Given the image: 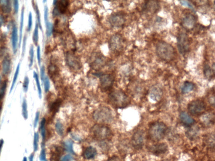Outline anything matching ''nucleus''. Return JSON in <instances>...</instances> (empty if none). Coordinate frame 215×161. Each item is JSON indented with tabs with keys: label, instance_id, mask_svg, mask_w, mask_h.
Instances as JSON below:
<instances>
[{
	"label": "nucleus",
	"instance_id": "40",
	"mask_svg": "<svg viewBox=\"0 0 215 161\" xmlns=\"http://www.w3.org/2000/svg\"><path fill=\"white\" fill-rule=\"evenodd\" d=\"M34 47L32 45L31 46L30 50V64H29V67L31 68L32 66L33 63V60H34Z\"/></svg>",
	"mask_w": 215,
	"mask_h": 161
},
{
	"label": "nucleus",
	"instance_id": "10",
	"mask_svg": "<svg viewBox=\"0 0 215 161\" xmlns=\"http://www.w3.org/2000/svg\"><path fill=\"white\" fill-rule=\"evenodd\" d=\"M65 60L67 65L73 70H80L82 67L80 60L74 53L71 52L67 53L65 56Z\"/></svg>",
	"mask_w": 215,
	"mask_h": 161
},
{
	"label": "nucleus",
	"instance_id": "60",
	"mask_svg": "<svg viewBox=\"0 0 215 161\" xmlns=\"http://www.w3.org/2000/svg\"><path fill=\"white\" fill-rule=\"evenodd\" d=\"M1 77L0 76V84H1Z\"/></svg>",
	"mask_w": 215,
	"mask_h": 161
},
{
	"label": "nucleus",
	"instance_id": "50",
	"mask_svg": "<svg viewBox=\"0 0 215 161\" xmlns=\"http://www.w3.org/2000/svg\"><path fill=\"white\" fill-rule=\"evenodd\" d=\"M72 160V157L70 155H67L63 156L60 161H71Z\"/></svg>",
	"mask_w": 215,
	"mask_h": 161
},
{
	"label": "nucleus",
	"instance_id": "44",
	"mask_svg": "<svg viewBox=\"0 0 215 161\" xmlns=\"http://www.w3.org/2000/svg\"><path fill=\"white\" fill-rule=\"evenodd\" d=\"M32 16L31 12H30L29 14V18H28V25L27 30L28 31H30L31 30L32 27Z\"/></svg>",
	"mask_w": 215,
	"mask_h": 161
},
{
	"label": "nucleus",
	"instance_id": "59",
	"mask_svg": "<svg viewBox=\"0 0 215 161\" xmlns=\"http://www.w3.org/2000/svg\"><path fill=\"white\" fill-rule=\"evenodd\" d=\"M57 1H54L53 2V5H55V4H56V3H57Z\"/></svg>",
	"mask_w": 215,
	"mask_h": 161
},
{
	"label": "nucleus",
	"instance_id": "5",
	"mask_svg": "<svg viewBox=\"0 0 215 161\" xmlns=\"http://www.w3.org/2000/svg\"><path fill=\"white\" fill-rule=\"evenodd\" d=\"M91 133L97 139L100 140L109 139L112 135L110 128L104 125H95L91 129Z\"/></svg>",
	"mask_w": 215,
	"mask_h": 161
},
{
	"label": "nucleus",
	"instance_id": "20",
	"mask_svg": "<svg viewBox=\"0 0 215 161\" xmlns=\"http://www.w3.org/2000/svg\"><path fill=\"white\" fill-rule=\"evenodd\" d=\"M97 154L96 149L92 147H88L83 153V156L86 160L93 159Z\"/></svg>",
	"mask_w": 215,
	"mask_h": 161
},
{
	"label": "nucleus",
	"instance_id": "58",
	"mask_svg": "<svg viewBox=\"0 0 215 161\" xmlns=\"http://www.w3.org/2000/svg\"><path fill=\"white\" fill-rule=\"evenodd\" d=\"M23 161H27V157H25V156H24V157L23 158Z\"/></svg>",
	"mask_w": 215,
	"mask_h": 161
},
{
	"label": "nucleus",
	"instance_id": "17",
	"mask_svg": "<svg viewBox=\"0 0 215 161\" xmlns=\"http://www.w3.org/2000/svg\"><path fill=\"white\" fill-rule=\"evenodd\" d=\"M160 8V5L157 1H147L143 6V10L147 12L154 13Z\"/></svg>",
	"mask_w": 215,
	"mask_h": 161
},
{
	"label": "nucleus",
	"instance_id": "6",
	"mask_svg": "<svg viewBox=\"0 0 215 161\" xmlns=\"http://www.w3.org/2000/svg\"><path fill=\"white\" fill-rule=\"evenodd\" d=\"M106 58L102 54L94 53L92 55L90 59V66L91 68L96 71L102 69L106 65Z\"/></svg>",
	"mask_w": 215,
	"mask_h": 161
},
{
	"label": "nucleus",
	"instance_id": "39",
	"mask_svg": "<svg viewBox=\"0 0 215 161\" xmlns=\"http://www.w3.org/2000/svg\"><path fill=\"white\" fill-rule=\"evenodd\" d=\"M39 134L38 133H35L34 134V142H33V146H34V152H36L38 151V147Z\"/></svg>",
	"mask_w": 215,
	"mask_h": 161
},
{
	"label": "nucleus",
	"instance_id": "31",
	"mask_svg": "<svg viewBox=\"0 0 215 161\" xmlns=\"http://www.w3.org/2000/svg\"><path fill=\"white\" fill-rule=\"evenodd\" d=\"M20 67V64L19 63V64H18V65H17V67H16L15 72V75H14V78H13V81H12V84H11V92L12 91V90H13V88H14L15 84L16 82V80H17L18 74H19Z\"/></svg>",
	"mask_w": 215,
	"mask_h": 161
},
{
	"label": "nucleus",
	"instance_id": "42",
	"mask_svg": "<svg viewBox=\"0 0 215 161\" xmlns=\"http://www.w3.org/2000/svg\"><path fill=\"white\" fill-rule=\"evenodd\" d=\"M35 7L36 15H37V19H38V24L39 27L40 28V29H41V30H42V26H41V21H40V14L39 10L38 5H37V4H36V5H35Z\"/></svg>",
	"mask_w": 215,
	"mask_h": 161
},
{
	"label": "nucleus",
	"instance_id": "19",
	"mask_svg": "<svg viewBox=\"0 0 215 161\" xmlns=\"http://www.w3.org/2000/svg\"><path fill=\"white\" fill-rule=\"evenodd\" d=\"M150 96L152 100L155 101L160 100L163 95V91L160 87H153L151 88L149 93Z\"/></svg>",
	"mask_w": 215,
	"mask_h": 161
},
{
	"label": "nucleus",
	"instance_id": "29",
	"mask_svg": "<svg viewBox=\"0 0 215 161\" xmlns=\"http://www.w3.org/2000/svg\"><path fill=\"white\" fill-rule=\"evenodd\" d=\"M33 77L36 80V85H37L39 97L40 98H41V97H42V90H41V86H40V83L39 80L38 76V74L36 73V72H33Z\"/></svg>",
	"mask_w": 215,
	"mask_h": 161
},
{
	"label": "nucleus",
	"instance_id": "8",
	"mask_svg": "<svg viewBox=\"0 0 215 161\" xmlns=\"http://www.w3.org/2000/svg\"><path fill=\"white\" fill-rule=\"evenodd\" d=\"M110 50L115 53H119L123 49L124 40L122 36L119 34L113 35L109 40Z\"/></svg>",
	"mask_w": 215,
	"mask_h": 161
},
{
	"label": "nucleus",
	"instance_id": "54",
	"mask_svg": "<svg viewBox=\"0 0 215 161\" xmlns=\"http://www.w3.org/2000/svg\"><path fill=\"white\" fill-rule=\"evenodd\" d=\"M4 17L3 16H0V28L1 27L2 25L4 23Z\"/></svg>",
	"mask_w": 215,
	"mask_h": 161
},
{
	"label": "nucleus",
	"instance_id": "57",
	"mask_svg": "<svg viewBox=\"0 0 215 161\" xmlns=\"http://www.w3.org/2000/svg\"><path fill=\"white\" fill-rule=\"evenodd\" d=\"M34 155L33 154H32L29 157V161H33Z\"/></svg>",
	"mask_w": 215,
	"mask_h": 161
},
{
	"label": "nucleus",
	"instance_id": "56",
	"mask_svg": "<svg viewBox=\"0 0 215 161\" xmlns=\"http://www.w3.org/2000/svg\"><path fill=\"white\" fill-rule=\"evenodd\" d=\"M3 143H4V141L3 139L0 140V153H1V150L3 146Z\"/></svg>",
	"mask_w": 215,
	"mask_h": 161
},
{
	"label": "nucleus",
	"instance_id": "25",
	"mask_svg": "<svg viewBox=\"0 0 215 161\" xmlns=\"http://www.w3.org/2000/svg\"><path fill=\"white\" fill-rule=\"evenodd\" d=\"M2 73L6 75L9 73L10 69V61L8 58H5L2 63Z\"/></svg>",
	"mask_w": 215,
	"mask_h": 161
},
{
	"label": "nucleus",
	"instance_id": "61",
	"mask_svg": "<svg viewBox=\"0 0 215 161\" xmlns=\"http://www.w3.org/2000/svg\"><path fill=\"white\" fill-rule=\"evenodd\" d=\"M1 107H0V112H1Z\"/></svg>",
	"mask_w": 215,
	"mask_h": 161
},
{
	"label": "nucleus",
	"instance_id": "38",
	"mask_svg": "<svg viewBox=\"0 0 215 161\" xmlns=\"http://www.w3.org/2000/svg\"><path fill=\"white\" fill-rule=\"evenodd\" d=\"M7 81L5 80L3 82L1 89H0V100L2 99L5 95V91L7 87Z\"/></svg>",
	"mask_w": 215,
	"mask_h": 161
},
{
	"label": "nucleus",
	"instance_id": "34",
	"mask_svg": "<svg viewBox=\"0 0 215 161\" xmlns=\"http://www.w3.org/2000/svg\"><path fill=\"white\" fill-rule=\"evenodd\" d=\"M38 23H36L33 35V42L36 45L38 44Z\"/></svg>",
	"mask_w": 215,
	"mask_h": 161
},
{
	"label": "nucleus",
	"instance_id": "35",
	"mask_svg": "<svg viewBox=\"0 0 215 161\" xmlns=\"http://www.w3.org/2000/svg\"><path fill=\"white\" fill-rule=\"evenodd\" d=\"M46 120L45 118H43L41 120V123H40V132H41V135L43 138V140L44 141L45 139L46 136V131H45V124H46Z\"/></svg>",
	"mask_w": 215,
	"mask_h": 161
},
{
	"label": "nucleus",
	"instance_id": "30",
	"mask_svg": "<svg viewBox=\"0 0 215 161\" xmlns=\"http://www.w3.org/2000/svg\"><path fill=\"white\" fill-rule=\"evenodd\" d=\"M55 128L57 133L60 136L63 135L64 128H63V124L61 122L59 121H57V123L55 124Z\"/></svg>",
	"mask_w": 215,
	"mask_h": 161
},
{
	"label": "nucleus",
	"instance_id": "49",
	"mask_svg": "<svg viewBox=\"0 0 215 161\" xmlns=\"http://www.w3.org/2000/svg\"><path fill=\"white\" fill-rule=\"evenodd\" d=\"M13 4H14V9L15 13L17 14L18 13V8H19V4H18V1L15 0L13 1Z\"/></svg>",
	"mask_w": 215,
	"mask_h": 161
},
{
	"label": "nucleus",
	"instance_id": "9",
	"mask_svg": "<svg viewBox=\"0 0 215 161\" xmlns=\"http://www.w3.org/2000/svg\"><path fill=\"white\" fill-rule=\"evenodd\" d=\"M189 45L188 35L184 32L179 34L177 37V48L179 53L184 55L188 52Z\"/></svg>",
	"mask_w": 215,
	"mask_h": 161
},
{
	"label": "nucleus",
	"instance_id": "52",
	"mask_svg": "<svg viewBox=\"0 0 215 161\" xmlns=\"http://www.w3.org/2000/svg\"><path fill=\"white\" fill-rule=\"evenodd\" d=\"M45 69L44 66H43L41 67V69H40V76H41V80L43 81L44 80V77H45Z\"/></svg>",
	"mask_w": 215,
	"mask_h": 161
},
{
	"label": "nucleus",
	"instance_id": "43",
	"mask_svg": "<svg viewBox=\"0 0 215 161\" xmlns=\"http://www.w3.org/2000/svg\"><path fill=\"white\" fill-rule=\"evenodd\" d=\"M29 79L28 76H26L24 78V81L23 83V88L24 92H27L29 87Z\"/></svg>",
	"mask_w": 215,
	"mask_h": 161
},
{
	"label": "nucleus",
	"instance_id": "22",
	"mask_svg": "<svg viewBox=\"0 0 215 161\" xmlns=\"http://www.w3.org/2000/svg\"><path fill=\"white\" fill-rule=\"evenodd\" d=\"M203 72L206 78L208 80H211L214 75V69H212L208 64L206 63L203 68Z\"/></svg>",
	"mask_w": 215,
	"mask_h": 161
},
{
	"label": "nucleus",
	"instance_id": "41",
	"mask_svg": "<svg viewBox=\"0 0 215 161\" xmlns=\"http://www.w3.org/2000/svg\"><path fill=\"white\" fill-rule=\"evenodd\" d=\"M43 81L44 84V88L45 92H47L48 91L50 87V82L49 79L47 76H45Z\"/></svg>",
	"mask_w": 215,
	"mask_h": 161
},
{
	"label": "nucleus",
	"instance_id": "16",
	"mask_svg": "<svg viewBox=\"0 0 215 161\" xmlns=\"http://www.w3.org/2000/svg\"><path fill=\"white\" fill-rule=\"evenodd\" d=\"M168 147L165 143H158L150 147L149 150L155 155H159L165 154L168 151Z\"/></svg>",
	"mask_w": 215,
	"mask_h": 161
},
{
	"label": "nucleus",
	"instance_id": "51",
	"mask_svg": "<svg viewBox=\"0 0 215 161\" xmlns=\"http://www.w3.org/2000/svg\"><path fill=\"white\" fill-rule=\"evenodd\" d=\"M40 117V112H37L36 113V118H35V121H34V126L35 128H36L37 127V125H38V122L39 119Z\"/></svg>",
	"mask_w": 215,
	"mask_h": 161
},
{
	"label": "nucleus",
	"instance_id": "28",
	"mask_svg": "<svg viewBox=\"0 0 215 161\" xmlns=\"http://www.w3.org/2000/svg\"><path fill=\"white\" fill-rule=\"evenodd\" d=\"M73 142L70 139L67 140L64 142V146L65 149L68 152H70L72 154H75L73 150Z\"/></svg>",
	"mask_w": 215,
	"mask_h": 161
},
{
	"label": "nucleus",
	"instance_id": "37",
	"mask_svg": "<svg viewBox=\"0 0 215 161\" xmlns=\"http://www.w3.org/2000/svg\"><path fill=\"white\" fill-rule=\"evenodd\" d=\"M46 35L47 37H50L52 35L53 29V25L51 23L48 22L46 24Z\"/></svg>",
	"mask_w": 215,
	"mask_h": 161
},
{
	"label": "nucleus",
	"instance_id": "21",
	"mask_svg": "<svg viewBox=\"0 0 215 161\" xmlns=\"http://www.w3.org/2000/svg\"><path fill=\"white\" fill-rule=\"evenodd\" d=\"M11 40H12V45L13 52L15 54L16 52L17 42H18V32H17V27L15 25H14L13 26V29H12Z\"/></svg>",
	"mask_w": 215,
	"mask_h": 161
},
{
	"label": "nucleus",
	"instance_id": "4",
	"mask_svg": "<svg viewBox=\"0 0 215 161\" xmlns=\"http://www.w3.org/2000/svg\"><path fill=\"white\" fill-rule=\"evenodd\" d=\"M94 120L100 124H110L113 119L111 110L109 107L103 106L99 107L93 113Z\"/></svg>",
	"mask_w": 215,
	"mask_h": 161
},
{
	"label": "nucleus",
	"instance_id": "18",
	"mask_svg": "<svg viewBox=\"0 0 215 161\" xmlns=\"http://www.w3.org/2000/svg\"><path fill=\"white\" fill-rule=\"evenodd\" d=\"M179 118L181 123L185 126H192L195 123V120L185 112H181Z\"/></svg>",
	"mask_w": 215,
	"mask_h": 161
},
{
	"label": "nucleus",
	"instance_id": "27",
	"mask_svg": "<svg viewBox=\"0 0 215 161\" xmlns=\"http://www.w3.org/2000/svg\"><path fill=\"white\" fill-rule=\"evenodd\" d=\"M24 8L23 7L21 12V19L20 22V39H19V45L20 46L22 39V30L24 25Z\"/></svg>",
	"mask_w": 215,
	"mask_h": 161
},
{
	"label": "nucleus",
	"instance_id": "47",
	"mask_svg": "<svg viewBox=\"0 0 215 161\" xmlns=\"http://www.w3.org/2000/svg\"><path fill=\"white\" fill-rule=\"evenodd\" d=\"M37 59H38V63L39 65H40L41 63V55H40V48L39 46L38 47L37 50Z\"/></svg>",
	"mask_w": 215,
	"mask_h": 161
},
{
	"label": "nucleus",
	"instance_id": "23",
	"mask_svg": "<svg viewBox=\"0 0 215 161\" xmlns=\"http://www.w3.org/2000/svg\"><path fill=\"white\" fill-rule=\"evenodd\" d=\"M195 87L194 83L192 82L186 81L184 82L181 87V92L183 94H187L194 89Z\"/></svg>",
	"mask_w": 215,
	"mask_h": 161
},
{
	"label": "nucleus",
	"instance_id": "24",
	"mask_svg": "<svg viewBox=\"0 0 215 161\" xmlns=\"http://www.w3.org/2000/svg\"><path fill=\"white\" fill-rule=\"evenodd\" d=\"M0 4L1 5L2 10L3 13L8 14L11 11L10 1L8 0H1Z\"/></svg>",
	"mask_w": 215,
	"mask_h": 161
},
{
	"label": "nucleus",
	"instance_id": "46",
	"mask_svg": "<svg viewBox=\"0 0 215 161\" xmlns=\"http://www.w3.org/2000/svg\"><path fill=\"white\" fill-rule=\"evenodd\" d=\"M40 160L41 161H46V150H45L44 147L42 148L41 152H40Z\"/></svg>",
	"mask_w": 215,
	"mask_h": 161
},
{
	"label": "nucleus",
	"instance_id": "2",
	"mask_svg": "<svg viewBox=\"0 0 215 161\" xmlns=\"http://www.w3.org/2000/svg\"><path fill=\"white\" fill-rule=\"evenodd\" d=\"M108 100L109 103L113 107L117 108H125L130 103L129 97L120 90H115L112 91L109 95Z\"/></svg>",
	"mask_w": 215,
	"mask_h": 161
},
{
	"label": "nucleus",
	"instance_id": "14",
	"mask_svg": "<svg viewBox=\"0 0 215 161\" xmlns=\"http://www.w3.org/2000/svg\"><path fill=\"white\" fill-rule=\"evenodd\" d=\"M100 86L104 91H107L110 89L113 85L114 77L110 74H104L100 77Z\"/></svg>",
	"mask_w": 215,
	"mask_h": 161
},
{
	"label": "nucleus",
	"instance_id": "11",
	"mask_svg": "<svg viewBox=\"0 0 215 161\" xmlns=\"http://www.w3.org/2000/svg\"><path fill=\"white\" fill-rule=\"evenodd\" d=\"M197 19L193 14H187L181 19V26L187 30H193L195 27Z\"/></svg>",
	"mask_w": 215,
	"mask_h": 161
},
{
	"label": "nucleus",
	"instance_id": "48",
	"mask_svg": "<svg viewBox=\"0 0 215 161\" xmlns=\"http://www.w3.org/2000/svg\"><path fill=\"white\" fill-rule=\"evenodd\" d=\"M48 8L47 6H45L44 8V20L45 23L46 24L48 22Z\"/></svg>",
	"mask_w": 215,
	"mask_h": 161
},
{
	"label": "nucleus",
	"instance_id": "12",
	"mask_svg": "<svg viewBox=\"0 0 215 161\" xmlns=\"http://www.w3.org/2000/svg\"><path fill=\"white\" fill-rule=\"evenodd\" d=\"M124 14L121 13L112 14L109 18V23L112 27L119 28L123 27L125 22Z\"/></svg>",
	"mask_w": 215,
	"mask_h": 161
},
{
	"label": "nucleus",
	"instance_id": "3",
	"mask_svg": "<svg viewBox=\"0 0 215 161\" xmlns=\"http://www.w3.org/2000/svg\"><path fill=\"white\" fill-rule=\"evenodd\" d=\"M156 52L159 58L166 61L172 60L175 55V50L173 47L164 41H160L157 44Z\"/></svg>",
	"mask_w": 215,
	"mask_h": 161
},
{
	"label": "nucleus",
	"instance_id": "26",
	"mask_svg": "<svg viewBox=\"0 0 215 161\" xmlns=\"http://www.w3.org/2000/svg\"><path fill=\"white\" fill-rule=\"evenodd\" d=\"M59 68L56 65L54 64H51L48 67V74L50 76L52 77L54 76H56L59 74Z\"/></svg>",
	"mask_w": 215,
	"mask_h": 161
},
{
	"label": "nucleus",
	"instance_id": "32",
	"mask_svg": "<svg viewBox=\"0 0 215 161\" xmlns=\"http://www.w3.org/2000/svg\"><path fill=\"white\" fill-rule=\"evenodd\" d=\"M22 107V114L23 117L25 120H27L28 118V111H27V103L25 99H24L23 101Z\"/></svg>",
	"mask_w": 215,
	"mask_h": 161
},
{
	"label": "nucleus",
	"instance_id": "55",
	"mask_svg": "<svg viewBox=\"0 0 215 161\" xmlns=\"http://www.w3.org/2000/svg\"><path fill=\"white\" fill-rule=\"evenodd\" d=\"M108 161H119V160L118 159V157L115 156L111 158Z\"/></svg>",
	"mask_w": 215,
	"mask_h": 161
},
{
	"label": "nucleus",
	"instance_id": "33",
	"mask_svg": "<svg viewBox=\"0 0 215 161\" xmlns=\"http://www.w3.org/2000/svg\"><path fill=\"white\" fill-rule=\"evenodd\" d=\"M198 129L197 128H195V127H192V128L189 129L187 131V135L189 138H191V139L193 138H194L197 135V133H198Z\"/></svg>",
	"mask_w": 215,
	"mask_h": 161
},
{
	"label": "nucleus",
	"instance_id": "7",
	"mask_svg": "<svg viewBox=\"0 0 215 161\" xmlns=\"http://www.w3.org/2000/svg\"><path fill=\"white\" fill-rule=\"evenodd\" d=\"M206 104L202 100H194L190 102L188 105L187 109L190 114L193 116H199L205 112Z\"/></svg>",
	"mask_w": 215,
	"mask_h": 161
},
{
	"label": "nucleus",
	"instance_id": "53",
	"mask_svg": "<svg viewBox=\"0 0 215 161\" xmlns=\"http://www.w3.org/2000/svg\"><path fill=\"white\" fill-rule=\"evenodd\" d=\"M26 37H24V43H23V46L22 48V56H23L24 55V52H25V47H26Z\"/></svg>",
	"mask_w": 215,
	"mask_h": 161
},
{
	"label": "nucleus",
	"instance_id": "1",
	"mask_svg": "<svg viewBox=\"0 0 215 161\" xmlns=\"http://www.w3.org/2000/svg\"><path fill=\"white\" fill-rule=\"evenodd\" d=\"M167 130V126L163 122L158 121L154 122L150 126L149 136L153 141H160L164 138Z\"/></svg>",
	"mask_w": 215,
	"mask_h": 161
},
{
	"label": "nucleus",
	"instance_id": "36",
	"mask_svg": "<svg viewBox=\"0 0 215 161\" xmlns=\"http://www.w3.org/2000/svg\"><path fill=\"white\" fill-rule=\"evenodd\" d=\"M61 101L60 99L56 100V101L52 104L51 107V111H52L54 113L56 112V111L59 110V107L61 104Z\"/></svg>",
	"mask_w": 215,
	"mask_h": 161
},
{
	"label": "nucleus",
	"instance_id": "15",
	"mask_svg": "<svg viewBox=\"0 0 215 161\" xmlns=\"http://www.w3.org/2000/svg\"><path fill=\"white\" fill-rule=\"evenodd\" d=\"M69 5V2L67 0H61L57 1L55 7L54 9L53 14L56 16L61 14H63L66 12Z\"/></svg>",
	"mask_w": 215,
	"mask_h": 161
},
{
	"label": "nucleus",
	"instance_id": "45",
	"mask_svg": "<svg viewBox=\"0 0 215 161\" xmlns=\"http://www.w3.org/2000/svg\"><path fill=\"white\" fill-rule=\"evenodd\" d=\"M180 2L181 4L183 6L187 7L189 9H194L193 6L191 4V3L189 2L188 1H180Z\"/></svg>",
	"mask_w": 215,
	"mask_h": 161
},
{
	"label": "nucleus",
	"instance_id": "13",
	"mask_svg": "<svg viewBox=\"0 0 215 161\" xmlns=\"http://www.w3.org/2000/svg\"><path fill=\"white\" fill-rule=\"evenodd\" d=\"M144 133L142 130H138L134 134L132 137V145L136 149L142 148L144 143Z\"/></svg>",
	"mask_w": 215,
	"mask_h": 161
}]
</instances>
